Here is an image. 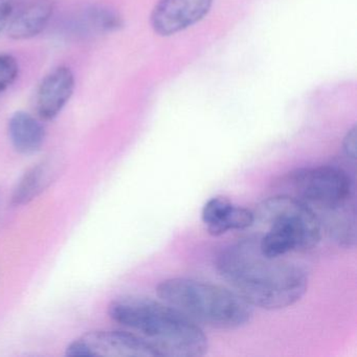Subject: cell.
<instances>
[{"label":"cell","instance_id":"obj_15","mask_svg":"<svg viewBox=\"0 0 357 357\" xmlns=\"http://www.w3.org/2000/svg\"><path fill=\"white\" fill-rule=\"evenodd\" d=\"M356 127H353L351 130L348 131L344 142H342V150H344V155L353 162H355V160H356Z\"/></svg>","mask_w":357,"mask_h":357},{"label":"cell","instance_id":"obj_12","mask_svg":"<svg viewBox=\"0 0 357 357\" xmlns=\"http://www.w3.org/2000/svg\"><path fill=\"white\" fill-rule=\"evenodd\" d=\"M8 131L16 151L26 155L36 153L45 143V127L38 119L29 112H15L10 118Z\"/></svg>","mask_w":357,"mask_h":357},{"label":"cell","instance_id":"obj_7","mask_svg":"<svg viewBox=\"0 0 357 357\" xmlns=\"http://www.w3.org/2000/svg\"><path fill=\"white\" fill-rule=\"evenodd\" d=\"M213 0H160L152 11L151 26L160 36H171L208 15Z\"/></svg>","mask_w":357,"mask_h":357},{"label":"cell","instance_id":"obj_8","mask_svg":"<svg viewBox=\"0 0 357 357\" xmlns=\"http://www.w3.org/2000/svg\"><path fill=\"white\" fill-rule=\"evenodd\" d=\"M76 79L68 66L54 68L41 80L35 93V112L39 120H55L74 95Z\"/></svg>","mask_w":357,"mask_h":357},{"label":"cell","instance_id":"obj_14","mask_svg":"<svg viewBox=\"0 0 357 357\" xmlns=\"http://www.w3.org/2000/svg\"><path fill=\"white\" fill-rule=\"evenodd\" d=\"M20 76V64L9 54H0V93L7 91Z\"/></svg>","mask_w":357,"mask_h":357},{"label":"cell","instance_id":"obj_16","mask_svg":"<svg viewBox=\"0 0 357 357\" xmlns=\"http://www.w3.org/2000/svg\"><path fill=\"white\" fill-rule=\"evenodd\" d=\"M13 14V6L9 0H0V34L9 26Z\"/></svg>","mask_w":357,"mask_h":357},{"label":"cell","instance_id":"obj_1","mask_svg":"<svg viewBox=\"0 0 357 357\" xmlns=\"http://www.w3.org/2000/svg\"><path fill=\"white\" fill-rule=\"evenodd\" d=\"M283 258L265 256L259 237H248L223 248L217 256L216 269L252 306L278 310L300 301L309 283L303 265Z\"/></svg>","mask_w":357,"mask_h":357},{"label":"cell","instance_id":"obj_4","mask_svg":"<svg viewBox=\"0 0 357 357\" xmlns=\"http://www.w3.org/2000/svg\"><path fill=\"white\" fill-rule=\"evenodd\" d=\"M255 219L268 227L266 233L259 237V246L261 252L271 258L312 250L324 233L315 213L287 194H278L261 202Z\"/></svg>","mask_w":357,"mask_h":357},{"label":"cell","instance_id":"obj_3","mask_svg":"<svg viewBox=\"0 0 357 357\" xmlns=\"http://www.w3.org/2000/svg\"><path fill=\"white\" fill-rule=\"evenodd\" d=\"M158 296L195 323L217 329L233 330L248 325L254 310L236 291L222 286L187 278L165 280Z\"/></svg>","mask_w":357,"mask_h":357},{"label":"cell","instance_id":"obj_6","mask_svg":"<svg viewBox=\"0 0 357 357\" xmlns=\"http://www.w3.org/2000/svg\"><path fill=\"white\" fill-rule=\"evenodd\" d=\"M70 357H155V349L137 334L96 330L79 336L66 349Z\"/></svg>","mask_w":357,"mask_h":357},{"label":"cell","instance_id":"obj_2","mask_svg":"<svg viewBox=\"0 0 357 357\" xmlns=\"http://www.w3.org/2000/svg\"><path fill=\"white\" fill-rule=\"evenodd\" d=\"M108 314L149 342L160 356L198 357L208 352V337L202 328L167 303L123 296L109 305Z\"/></svg>","mask_w":357,"mask_h":357},{"label":"cell","instance_id":"obj_9","mask_svg":"<svg viewBox=\"0 0 357 357\" xmlns=\"http://www.w3.org/2000/svg\"><path fill=\"white\" fill-rule=\"evenodd\" d=\"M202 222L212 236L225 235L229 231L250 229L255 221V213L236 206L229 198L216 196L206 202L202 212Z\"/></svg>","mask_w":357,"mask_h":357},{"label":"cell","instance_id":"obj_11","mask_svg":"<svg viewBox=\"0 0 357 357\" xmlns=\"http://www.w3.org/2000/svg\"><path fill=\"white\" fill-rule=\"evenodd\" d=\"M59 160H47L38 162L22 177L14 190L12 202L24 206L36 199L60 174Z\"/></svg>","mask_w":357,"mask_h":357},{"label":"cell","instance_id":"obj_13","mask_svg":"<svg viewBox=\"0 0 357 357\" xmlns=\"http://www.w3.org/2000/svg\"><path fill=\"white\" fill-rule=\"evenodd\" d=\"M89 24L91 26L103 33H112L123 26V20L116 11L109 8H93L89 12Z\"/></svg>","mask_w":357,"mask_h":357},{"label":"cell","instance_id":"obj_5","mask_svg":"<svg viewBox=\"0 0 357 357\" xmlns=\"http://www.w3.org/2000/svg\"><path fill=\"white\" fill-rule=\"evenodd\" d=\"M282 194L306 204L321 219L348 206H355V183L344 169L319 166L298 169L281 181Z\"/></svg>","mask_w":357,"mask_h":357},{"label":"cell","instance_id":"obj_10","mask_svg":"<svg viewBox=\"0 0 357 357\" xmlns=\"http://www.w3.org/2000/svg\"><path fill=\"white\" fill-rule=\"evenodd\" d=\"M54 10V0H31L10 20V38L20 41L38 36L51 22Z\"/></svg>","mask_w":357,"mask_h":357}]
</instances>
